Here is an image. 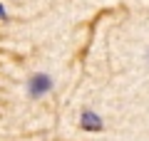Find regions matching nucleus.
<instances>
[{
    "label": "nucleus",
    "mask_w": 149,
    "mask_h": 141,
    "mask_svg": "<svg viewBox=\"0 0 149 141\" xmlns=\"http://www.w3.org/2000/svg\"><path fill=\"white\" fill-rule=\"evenodd\" d=\"M50 89H52V77L45 74V72L32 74V77L27 79V94H30V97H42V94H47Z\"/></svg>",
    "instance_id": "f257e3e1"
},
{
    "label": "nucleus",
    "mask_w": 149,
    "mask_h": 141,
    "mask_svg": "<svg viewBox=\"0 0 149 141\" xmlns=\"http://www.w3.org/2000/svg\"><path fill=\"white\" fill-rule=\"evenodd\" d=\"M80 126H82L85 131H100V129H102V119L95 114V111H85V114H82Z\"/></svg>",
    "instance_id": "f03ea898"
},
{
    "label": "nucleus",
    "mask_w": 149,
    "mask_h": 141,
    "mask_svg": "<svg viewBox=\"0 0 149 141\" xmlns=\"http://www.w3.org/2000/svg\"><path fill=\"white\" fill-rule=\"evenodd\" d=\"M3 12H5V10H3V5H0V17H5V15H3Z\"/></svg>",
    "instance_id": "7ed1b4c3"
}]
</instances>
